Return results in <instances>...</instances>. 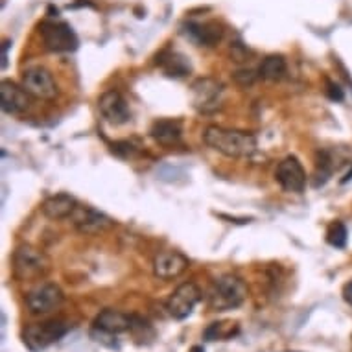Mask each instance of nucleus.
I'll return each mask as SVG.
<instances>
[{
    "label": "nucleus",
    "instance_id": "obj_1",
    "mask_svg": "<svg viewBox=\"0 0 352 352\" xmlns=\"http://www.w3.org/2000/svg\"><path fill=\"white\" fill-rule=\"evenodd\" d=\"M203 140L208 148L218 151L229 159H249L256 151L254 135L240 129H227V127L208 126L203 133Z\"/></svg>",
    "mask_w": 352,
    "mask_h": 352
},
{
    "label": "nucleus",
    "instance_id": "obj_2",
    "mask_svg": "<svg viewBox=\"0 0 352 352\" xmlns=\"http://www.w3.org/2000/svg\"><path fill=\"white\" fill-rule=\"evenodd\" d=\"M248 299V286L242 278L234 275H223L212 284L208 292V308L212 312L236 310Z\"/></svg>",
    "mask_w": 352,
    "mask_h": 352
},
{
    "label": "nucleus",
    "instance_id": "obj_3",
    "mask_svg": "<svg viewBox=\"0 0 352 352\" xmlns=\"http://www.w3.org/2000/svg\"><path fill=\"white\" fill-rule=\"evenodd\" d=\"M70 330V323L61 319H50L43 323L30 324L23 330V343L30 352H41L59 340H63Z\"/></svg>",
    "mask_w": 352,
    "mask_h": 352
},
{
    "label": "nucleus",
    "instance_id": "obj_4",
    "mask_svg": "<svg viewBox=\"0 0 352 352\" xmlns=\"http://www.w3.org/2000/svg\"><path fill=\"white\" fill-rule=\"evenodd\" d=\"M50 262L32 245H19L13 253V275L19 280H37L48 272Z\"/></svg>",
    "mask_w": 352,
    "mask_h": 352
},
{
    "label": "nucleus",
    "instance_id": "obj_5",
    "mask_svg": "<svg viewBox=\"0 0 352 352\" xmlns=\"http://www.w3.org/2000/svg\"><path fill=\"white\" fill-rule=\"evenodd\" d=\"M226 87L214 78H199L192 83V104L199 113H216L223 104Z\"/></svg>",
    "mask_w": 352,
    "mask_h": 352
},
{
    "label": "nucleus",
    "instance_id": "obj_6",
    "mask_svg": "<svg viewBox=\"0 0 352 352\" xmlns=\"http://www.w3.org/2000/svg\"><path fill=\"white\" fill-rule=\"evenodd\" d=\"M41 37L50 52H74L80 45L72 26L61 21H45L41 24Z\"/></svg>",
    "mask_w": 352,
    "mask_h": 352
},
{
    "label": "nucleus",
    "instance_id": "obj_7",
    "mask_svg": "<svg viewBox=\"0 0 352 352\" xmlns=\"http://www.w3.org/2000/svg\"><path fill=\"white\" fill-rule=\"evenodd\" d=\"M63 289L54 283H41L26 294V306L34 316H47L63 305Z\"/></svg>",
    "mask_w": 352,
    "mask_h": 352
},
{
    "label": "nucleus",
    "instance_id": "obj_8",
    "mask_svg": "<svg viewBox=\"0 0 352 352\" xmlns=\"http://www.w3.org/2000/svg\"><path fill=\"white\" fill-rule=\"evenodd\" d=\"M24 91L39 100H54L58 96V85L52 72L45 67H30L23 72Z\"/></svg>",
    "mask_w": 352,
    "mask_h": 352
},
{
    "label": "nucleus",
    "instance_id": "obj_9",
    "mask_svg": "<svg viewBox=\"0 0 352 352\" xmlns=\"http://www.w3.org/2000/svg\"><path fill=\"white\" fill-rule=\"evenodd\" d=\"M201 299V292L194 283H185L173 289L172 295L166 300V310L173 319L183 321L192 316L194 308Z\"/></svg>",
    "mask_w": 352,
    "mask_h": 352
},
{
    "label": "nucleus",
    "instance_id": "obj_10",
    "mask_svg": "<svg viewBox=\"0 0 352 352\" xmlns=\"http://www.w3.org/2000/svg\"><path fill=\"white\" fill-rule=\"evenodd\" d=\"M69 219L81 234H100V232L109 231L111 227L115 226V221L107 214L100 212L93 207H83V205H78Z\"/></svg>",
    "mask_w": 352,
    "mask_h": 352
},
{
    "label": "nucleus",
    "instance_id": "obj_11",
    "mask_svg": "<svg viewBox=\"0 0 352 352\" xmlns=\"http://www.w3.org/2000/svg\"><path fill=\"white\" fill-rule=\"evenodd\" d=\"M275 179L286 192H302L306 186V172L297 157L289 155L278 162L275 170Z\"/></svg>",
    "mask_w": 352,
    "mask_h": 352
},
{
    "label": "nucleus",
    "instance_id": "obj_12",
    "mask_svg": "<svg viewBox=\"0 0 352 352\" xmlns=\"http://www.w3.org/2000/svg\"><path fill=\"white\" fill-rule=\"evenodd\" d=\"M98 109L111 126H124L131 120V109L118 91H107L100 96Z\"/></svg>",
    "mask_w": 352,
    "mask_h": 352
},
{
    "label": "nucleus",
    "instance_id": "obj_13",
    "mask_svg": "<svg viewBox=\"0 0 352 352\" xmlns=\"http://www.w3.org/2000/svg\"><path fill=\"white\" fill-rule=\"evenodd\" d=\"M188 270V258L179 251H162L153 258V273L161 280L181 277Z\"/></svg>",
    "mask_w": 352,
    "mask_h": 352
},
{
    "label": "nucleus",
    "instance_id": "obj_14",
    "mask_svg": "<svg viewBox=\"0 0 352 352\" xmlns=\"http://www.w3.org/2000/svg\"><path fill=\"white\" fill-rule=\"evenodd\" d=\"M0 102L6 115H23L30 107V94L24 91L23 85L19 87L13 81L4 80L0 85Z\"/></svg>",
    "mask_w": 352,
    "mask_h": 352
},
{
    "label": "nucleus",
    "instance_id": "obj_15",
    "mask_svg": "<svg viewBox=\"0 0 352 352\" xmlns=\"http://www.w3.org/2000/svg\"><path fill=\"white\" fill-rule=\"evenodd\" d=\"M151 139L155 140L157 144L166 146H177L183 139V126L179 120H173V118H161V120L153 122V126L150 129Z\"/></svg>",
    "mask_w": 352,
    "mask_h": 352
},
{
    "label": "nucleus",
    "instance_id": "obj_16",
    "mask_svg": "<svg viewBox=\"0 0 352 352\" xmlns=\"http://www.w3.org/2000/svg\"><path fill=\"white\" fill-rule=\"evenodd\" d=\"M131 319L133 316H127L124 312H118V310H104L96 316L93 323V329L104 330V332H109V334H122V332H129L131 329Z\"/></svg>",
    "mask_w": 352,
    "mask_h": 352
},
{
    "label": "nucleus",
    "instance_id": "obj_17",
    "mask_svg": "<svg viewBox=\"0 0 352 352\" xmlns=\"http://www.w3.org/2000/svg\"><path fill=\"white\" fill-rule=\"evenodd\" d=\"M76 207H78L76 197L61 192V194L47 197V199L43 201V205H41V210H43V214L50 219H63L70 218V214L74 212Z\"/></svg>",
    "mask_w": 352,
    "mask_h": 352
},
{
    "label": "nucleus",
    "instance_id": "obj_18",
    "mask_svg": "<svg viewBox=\"0 0 352 352\" xmlns=\"http://www.w3.org/2000/svg\"><path fill=\"white\" fill-rule=\"evenodd\" d=\"M186 35L199 47H214L218 45L223 32L216 23H190L186 26Z\"/></svg>",
    "mask_w": 352,
    "mask_h": 352
},
{
    "label": "nucleus",
    "instance_id": "obj_19",
    "mask_svg": "<svg viewBox=\"0 0 352 352\" xmlns=\"http://www.w3.org/2000/svg\"><path fill=\"white\" fill-rule=\"evenodd\" d=\"M286 59L283 56H267L258 67V76L266 81H280L286 76Z\"/></svg>",
    "mask_w": 352,
    "mask_h": 352
},
{
    "label": "nucleus",
    "instance_id": "obj_20",
    "mask_svg": "<svg viewBox=\"0 0 352 352\" xmlns=\"http://www.w3.org/2000/svg\"><path fill=\"white\" fill-rule=\"evenodd\" d=\"M240 327L234 321H216L210 323L203 332V338L207 341H229L238 336Z\"/></svg>",
    "mask_w": 352,
    "mask_h": 352
},
{
    "label": "nucleus",
    "instance_id": "obj_21",
    "mask_svg": "<svg viewBox=\"0 0 352 352\" xmlns=\"http://www.w3.org/2000/svg\"><path fill=\"white\" fill-rule=\"evenodd\" d=\"M161 67L166 72V76H172V78H183V76H186L192 70L190 61L183 54L177 52L168 54L166 58H162Z\"/></svg>",
    "mask_w": 352,
    "mask_h": 352
},
{
    "label": "nucleus",
    "instance_id": "obj_22",
    "mask_svg": "<svg viewBox=\"0 0 352 352\" xmlns=\"http://www.w3.org/2000/svg\"><path fill=\"white\" fill-rule=\"evenodd\" d=\"M346 238H349V232H346V227L341 223V221H336L332 223L327 232V242L332 245V248L343 249L346 245Z\"/></svg>",
    "mask_w": 352,
    "mask_h": 352
},
{
    "label": "nucleus",
    "instance_id": "obj_23",
    "mask_svg": "<svg viewBox=\"0 0 352 352\" xmlns=\"http://www.w3.org/2000/svg\"><path fill=\"white\" fill-rule=\"evenodd\" d=\"M91 336H93V340L100 345L107 346V349H120L118 345V341H116V336L115 334H109V332H104V330H98V329H93L91 330Z\"/></svg>",
    "mask_w": 352,
    "mask_h": 352
},
{
    "label": "nucleus",
    "instance_id": "obj_24",
    "mask_svg": "<svg viewBox=\"0 0 352 352\" xmlns=\"http://www.w3.org/2000/svg\"><path fill=\"white\" fill-rule=\"evenodd\" d=\"M260 76L254 72V70L248 69V70H238V72H234V81H236L238 85L242 87H249L253 85L254 81L258 80Z\"/></svg>",
    "mask_w": 352,
    "mask_h": 352
},
{
    "label": "nucleus",
    "instance_id": "obj_25",
    "mask_svg": "<svg viewBox=\"0 0 352 352\" xmlns=\"http://www.w3.org/2000/svg\"><path fill=\"white\" fill-rule=\"evenodd\" d=\"M327 96H329L330 100H334V102H341L345 94H343V89H341L338 83L327 80Z\"/></svg>",
    "mask_w": 352,
    "mask_h": 352
},
{
    "label": "nucleus",
    "instance_id": "obj_26",
    "mask_svg": "<svg viewBox=\"0 0 352 352\" xmlns=\"http://www.w3.org/2000/svg\"><path fill=\"white\" fill-rule=\"evenodd\" d=\"M343 299H345L346 305L352 306V280L343 286Z\"/></svg>",
    "mask_w": 352,
    "mask_h": 352
},
{
    "label": "nucleus",
    "instance_id": "obj_27",
    "mask_svg": "<svg viewBox=\"0 0 352 352\" xmlns=\"http://www.w3.org/2000/svg\"><path fill=\"white\" fill-rule=\"evenodd\" d=\"M8 48H10V41L4 43V50H2V69L8 67Z\"/></svg>",
    "mask_w": 352,
    "mask_h": 352
},
{
    "label": "nucleus",
    "instance_id": "obj_28",
    "mask_svg": "<svg viewBox=\"0 0 352 352\" xmlns=\"http://www.w3.org/2000/svg\"><path fill=\"white\" fill-rule=\"evenodd\" d=\"M351 179H352V170H351V172H349V173H346V175H345V179L341 181V183H346V181H351Z\"/></svg>",
    "mask_w": 352,
    "mask_h": 352
},
{
    "label": "nucleus",
    "instance_id": "obj_29",
    "mask_svg": "<svg viewBox=\"0 0 352 352\" xmlns=\"http://www.w3.org/2000/svg\"><path fill=\"white\" fill-rule=\"evenodd\" d=\"M194 352H203V349H199V346H196V349H194Z\"/></svg>",
    "mask_w": 352,
    "mask_h": 352
}]
</instances>
